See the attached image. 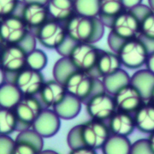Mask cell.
I'll use <instances>...</instances> for the list:
<instances>
[{
	"label": "cell",
	"instance_id": "38",
	"mask_svg": "<svg viewBox=\"0 0 154 154\" xmlns=\"http://www.w3.org/2000/svg\"><path fill=\"white\" fill-rule=\"evenodd\" d=\"M36 42L37 40L34 33L32 31H30L29 33L26 35V37L20 43V46H22L26 51V52H29L36 48Z\"/></svg>",
	"mask_w": 154,
	"mask_h": 154
},
{
	"label": "cell",
	"instance_id": "2",
	"mask_svg": "<svg viewBox=\"0 0 154 154\" xmlns=\"http://www.w3.org/2000/svg\"><path fill=\"white\" fill-rule=\"evenodd\" d=\"M109 28L107 43L116 52L123 42L140 35V16L134 9H125L112 21Z\"/></svg>",
	"mask_w": 154,
	"mask_h": 154
},
{
	"label": "cell",
	"instance_id": "46",
	"mask_svg": "<svg viewBox=\"0 0 154 154\" xmlns=\"http://www.w3.org/2000/svg\"><path fill=\"white\" fill-rule=\"evenodd\" d=\"M149 101H150V102H152V104H154V88H153V89H152V93H151V96H150V99H149Z\"/></svg>",
	"mask_w": 154,
	"mask_h": 154
},
{
	"label": "cell",
	"instance_id": "47",
	"mask_svg": "<svg viewBox=\"0 0 154 154\" xmlns=\"http://www.w3.org/2000/svg\"><path fill=\"white\" fill-rule=\"evenodd\" d=\"M148 4L151 9L154 10V0H148Z\"/></svg>",
	"mask_w": 154,
	"mask_h": 154
},
{
	"label": "cell",
	"instance_id": "3",
	"mask_svg": "<svg viewBox=\"0 0 154 154\" xmlns=\"http://www.w3.org/2000/svg\"><path fill=\"white\" fill-rule=\"evenodd\" d=\"M68 94L85 104L94 95L105 91L102 80L93 73L75 69L63 83Z\"/></svg>",
	"mask_w": 154,
	"mask_h": 154
},
{
	"label": "cell",
	"instance_id": "18",
	"mask_svg": "<svg viewBox=\"0 0 154 154\" xmlns=\"http://www.w3.org/2000/svg\"><path fill=\"white\" fill-rule=\"evenodd\" d=\"M108 128L111 134L128 137L136 129L134 116L130 113L116 110L108 119Z\"/></svg>",
	"mask_w": 154,
	"mask_h": 154
},
{
	"label": "cell",
	"instance_id": "5",
	"mask_svg": "<svg viewBox=\"0 0 154 154\" xmlns=\"http://www.w3.org/2000/svg\"><path fill=\"white\" fill-rule=\"evenodd\" d=\"M99 51L100 50L93 43L75 42L67 57L77 69L96 75L95 69Z\"/></svg>",
	"mask_w": 154,
	"mask_h": 154
},
{
	"label": "cell",
	"instance_id": "31",
	"mask_svg": "<svg viewBox=\"0 0 154 154\" xmlns=\"http://www.w3.org/2000/svg\"><path fill=\"white\" fill-rule=\"evenodd\" d=\"M14 140L28 143L33 145L35 148H37L40 152L43 150V146H44L43 138L32 128L20 131Z\"/></svg>",
	"mask_w": 154,
	"mask_h": 154
},
{
	"label": "cell",
	"instance_id": "36",
	"mask_svg": "<svg viewBox=\"0 0 154 154\" xmlns=\"http://www.w3.org/2000/svg\"><path fill=\"white\" fill-rule=\"evenodd\" d=\"M39 152L40 151L33 145L25 142L15 141V145L12 154H38Z\"/></svg>",
	"mask_w": 154,
	"mask_h": 154
},
{
	"label": "cell",
	"instance_id": "6",
	"mask_svg": "<svg viewBox=\"0 0 154 154\" xmlns=\"http://www.w3.org/2000/svg\"><path fill=\"white\" fill-rule=\"evenodd\" d=\"M30 30L19 14L0 19V42L5 45H20Z\"/></svg>",
	"mask_w": 154,
	"mask_h": 154
},
{
	"label": "cell",
	"instance_id": "37",
	"mask_svg": "<svg viewBox=\"0 0 154 154\" xmlns=\"http://www.w3.org/2000/svg\"><path fill=\"white\" fill-rule=\"evenodd\" d=\"M15 141L10 135H0V154H12Z\"/></svg>",
	"mask_w": 154,
	"mask_h": 154
},
{
	"label": "cell",
	"instance_id": "32",
	"mask_svg": "<svg viewBox=\"0 0 154 154\" xmlns=\"http://www.w3.org/2000/svg\"><path fill=\"white\" fill-rule=\"evenodd\" d=\"M98 2L99 0H74L76 14L93 17L97 16Z\"/></svg>",
	"mask_w": 154,
	"mask_h": 154
},
{
	"label": "cell",
	"instance_id": "22",
	"mask_svg": "<svg viewBox=\"0 0 154 154\" xmlns=\"http://www.w3.org/2000/svg\"><path fill=\"white\" fill-rule=\"evenodd\" d=\"M82 104L79 99L67 93L62 101L52 109L60 119L72 120L79 115L82 109Z\"/></svg>",
	"mask_w": 154,
	"mask_h": 154
},
{
	"label": "cell",
	"instance_id": "30",
	"mask_svg": "<svg viewBox=\"0 0 154 154\" xmlns=\"http://www.w3.org/2000/svg\"><path fill=\"white\" fill-rule=\"evenodd\" d=\"M48 64L47 54L41 49H33L27 52L26 56V67L34 70L42 71Z\"/></svg>",
	"mask_w": 154,
	"mask_h": 154
},
{
	"label": "cell",
	"instance_id": "48",
	"mask_svg": "<svg viewBox=\"0 0 154 154\" xmlns=\"http://www.w3.org/2000/svg\"><path fill=\"white\" fill-rule=\"evenodd\" d=\"M4 44L0 42V56H1V53H2V51H3V49H4Z\"/></svg>",
	"mask_w": 154,
	"mask_h": 154
},
{
	"label": "cell",
	"instance_id": "39",
	"mask_svg": "<svg viewBox=\"0 0 154 154\" xmlns=\"http://www.w3.org/2000/svg\"><path fill=\"white\" fill-rule=\"evenodd\" d=\"M69 154H97V150H94L92 148L84 146V147H80L78 149H73L70 150Z\"/></svg>",
	"mask_w": 154,
	"mask_h": 154
},
{
	"label": "cell",
	"instance_id": "35",
	"mask_svg": "<svg viewBox=\"0 0 154 154\" xmlns=\"http://www.w3.org/2000/svg\"><path fill=\"white\" fill-rule=\"evenodd\" d=\"M130 154H154L147 139H139L132 143Z\"/></svg>",
	"mask_w": 154,
	"mask_h": 154
},
{
	"label": "cell",
	"instance_id": "9",
	"mask_svg": "<svg viewBox=\"0 0 154 154\" xmlns=\"http://www.w3.org/2000/svg\"><path fill=\"white\" fill-rule=\"evenodd\" d=\"M85 105L87 113L91 119L103 122L108 121L117 110L114 96L106 91L94 95Z\"/></svg>",
	"mask_w": 154,
	"mask_h": 154
},
{
	"label": "cell",
	"instance_id": "23",
	"mask_svg": "<svg viewBox=\"0 0 154 154\" xmlns=\"http://www.w3.org/2000/svg\"><path fill=\"white\" fill-rule=\"evenodd\" d=\"M130 83L141 93L145 101H149L154 88V75L146 69H137L131 77Z\"/></svg>",
	"mask_w": 154,
	"mask_h": 154
},
{
	"label": "cell",
	"instance_id": "45",
	"mask_svg": "<svg viewBox=\"0 0 154 154\" xmlns=\"http://www.w3.org/2000/svg\"><path fill=\"white\" fill-rule=\"evenodd\" d=\"M38 154H60L53 150H42Z\"/></svg>",
	"mask_w": 154,
	"mask_h": 154
},
{
	"label": "cell",
	"instance_id": "4",
	"mask_svg": "<svg viewBox=\"0 0 154 154\" xmlns=\"http://www.w3.org/2000/svg\"><path fill=\"white\" fill-rule=\"evenodd\" d=\"M150 51L147 43L137 36L123 42L116 52L119 56L122 66L137 70L145 66Z\"/></svg>",
	"mask_w": 154,
	"mask_h": 154
},
{
	"label": "cell",
	"instance_id": "34",
	"mask_svg": "<svg viewBox=\"0 0 154 154\" xmlns=\"http://www.w3.org/2000/svg\"><path fill=\"white\" fill-rule=\"evenodd\" d=\"M21 0H0V19L18 13Z\"/></svg>",
	"mask_w": 154,
	"mask_h": 154
},
{
	"label": "cell",
	"instance_id": "25",
	"mask_svg": "<svg viewBox=\"0 0 154 154\" xmlns=\"http://www.w3.org/2000/svg\"><path fill=\"white\" fill-rule=\"evenodd\" d=\"M132 143L125 136L110 134L103 147V154H130Z\"/></svg>",
	"mask_w": 154,
	"mask_h": 154
},
{
	"label": "cell",
	"instance_id": "27",
	"mask_svg": "<svg viewBox=\"0 0 154 154\" xmlns=\"http://www.w3.org/2000/svg\"><path fill=\"white\" fill-rule=\"evenodd\" d=\"M22 97V93L13 82L5 81L0 86V107L14 109Z\"/></svg>",
	"mask_w": 154,
	"mask_h": 154
},
{
	"label": "cell",
	"instance_id": "40",
	"mask_svg": "<svg viewBox=\"0 0 154 154\" xmlns=\"http://www.w3.org/2000/svg\"><path fill=\"white\" fill-rule=\"evenodd\" d=\"M145 66H146V69L154 75V51H152L149 53Z\"/></svg>",
	"mask_w": 154,
	"mask_h": 154
},
{
	"label": "cell",
	"instance_id": "12",
	"mask_svg": "<svg viewBox=\"0 0 154 154\" xmlns=\"http://www.w3.org/2000/svg\"><path fill=\"white\" fill-rule=\"evenodd\" d=\"M26 51L20 45H5L0 56V66L7 79L26 67Z\"/></svg>",
	"mask_w": 154,
	"mask_h": 154
},
{
	"label": "cell",
	"instance_id": "41",
	"mask_svg": "<svg viewBox=\"0 0 154 154\" xmlns=\"http://www.w3.org/2000/svg\"><path fill=\"white\" fill-rule=\"evenodd\" d=\"M125 9H133L143 3V0H122Z\"/></svg>",
	"mask_w": 154,
	"mask_h": 154
},
{
	"label": "cell",
	"instance_id": "44",
	"mask_svg": "<svg viewBox=\"0 0 154 154\" xmlns=\"http://www.w3.org/2000/svg\"><path fill=\"white\" fill-rule=\"evenodd\" d=\"M48 0H22V2L23 3H30V2H34V3H41V4H44L46 5Z\"/></svg>",
	"mask_w": 154,
	"mask_h": 154
},
{
	"label": "cell",
	"instance_id": "8",
	"mask_svg": "<svg viewBox=\"0 0 154 154\" xmlns=\"http://www.w3.org/2000/svg\"><path fill=\"white\" fill-rule=\"evenodd\" d=\"M43 106L40 99L35 97H25L20 99L14 107V111L17 119V130L23 131L32 128V124L43 109Z\"/></svg>",
	"mask_w": 154,
	"mask_h": 154
},
{
	"label": "cell",
	"instance_id": "20",
	"mask_svg": "<svg viewBox=\"0 0 154 154\" xmlns=\"http://www.w3.org/2000/svg\"><path fill=\"white\" fill-rule=\"evenodd\" d=\"M46 7L49 18L63 23L76 14L74 0H48Z\"/></svg>",
	"mask_w": 154,
	"mask_h": 154
},
{
	"label": "cell",
	"instance_id": "16",
	"mask_svg": "<svg viewBox=\"0 0 154 154\" xmlns=\"http://www.w3.org/2000/svg\"><path fill=\"white\" fill-rule=\"evenodd\" d=\"M38 95L44 108H53L62 101L67 95V91L62 83L53 79L44 81Z\"/></svg>",
	"mask_w": 154,
	"mask_h": 154
},
{
	"label": "cell",
	"instance_id": "10",
	"mask_svg": "<svg viewBox=\"0 0 154 154\" xmlns=\"http://www.w3.org/2000/svg\"><path fill=\"white\" fill-rule=\"evenodd\" d=\"M6 81L13 82L23 96L35 97L39 94L45 80L42 71L25 67Z\"/></svg>",
	"mask_w": 154,
	"mask_h": 154
},
{
	"label": "cell",
	"instance_id": "42",
	"mask_svg": "<svg viewBox=\"0 0 154 154\" xmlns=\"http://www.w3.org/2000/svg\"><path fill=\"white\" fill-rule=\"evenodd\" d=\"M6 80H7L6 73L5 72V70H4V69L1 68V66H0V86H2Z\"/></svg>",
	"mask_w": 154,
	"mask_h": 154
},
{
	"label": "cell",
	"instance_id": "11",
	"mask_svg": "<svg viewBox=\"0 0 154 154\" xmlns=\"http://www.w3.org/2000/svg\"><path fill=\"white\" fill-rule=\"evenodd\" d=\"M110 134L108 125L103 121L91 119L81 124L82 140L87 147L94 150L101 149Z\"/></svg>",
	"mask_w": 154,
	"mask_h": 154
},
{
	"label": "cell",
	"instance_id": "17",
	"mask_svg": "<svg viewBox=\"0 0 154 154\" xmlns=\"http://www.w3.org/2000/svg\"><path fill=\"white\" fill-rule=\"evenodd\" d=\"M140 16V37L147 43L150 51H154V10L141 4L133 8ZM150 51V52H151Z\"/></svg>",
	"mask_w": 154,
	"mask_h": 154
},
{
	"label": "cell",
	"instance_id": "13",
	"mask_svg": "<svg viewBox=\"0 0 154 154\" xmlns=\"http://www.w3.org/2000/svg\"><path fill=\"white\" fill-rule=\"evenodd\" d=\"M22 1V0H21ZM30 31L33 32L49 19L46 5L41 3L21 2L18 13Z\"/></svg>",
	"mask_w": 154,
	"mask_h": 154
},
{
	"label": "cell",
	"instance_id": "15",
	"mask_svg": "<svg viewBox=\"0 0 154 154\" xmlns=\"http://www.w3.org/2000/svg\"><path fill=\"white\" fill-rule=\"evenodd\" d=\"M60 118L52 108H43L32 125L36 133L43 139L56 135L60 129Z\"/></svg>",
	"mask_w": 154,
	"mask_h": 154
},
{
	"label": "cell",
	"instance_id": "1",
	"mask_svg": "<svg viewBox=\"0 0 154 154\" xmlns=\"http://www.w3.org/2000/svg\"><path fill=\"white\" fill-rule=\"evenodd\" d=\"M67 36L74 42L96 43L105 33V25L97 16L75 14L64 23Z\"/></svg>",
	"mask_w": 154,
	"mask_h": 154
},
{
	"label": "cell",
	"instance_id": "26",
	"mask_svg": "<svg viewBox=\"0 0 154 154\" xmlns=\"http://www.w3.org/2000/svg\"><path fill=\"white\" fill-rule=\"evenodd\" d=\"M105 91L114 96L121 88L130 83L131 77L125 70L120 69L116 72L101 79Z\"/></svg>",
	"mask_w": 154,
	"mask_h": 154
},
{
	"label": "cell",
	"instance_id": "28",
	"mask_svg": "<svg viewBox=\"0 0 154 154\" xmlns=\"http://www.w3.org/2000/svg\"><path fill=\"white\" fill-rule=\"evenodd\" d=\"M17 130V119L14 109L0 107V135H10Z\"/></svg>",
	"mask_w": 154,
	"mask_h": 154
},
{
	"label": "cell",
	"instance_id": "21",
	"mask_svg": "<svg viewBox=\"0 0 154 154\" xmlns=\"http://www.w3.org/2000/svg\"><path fill=\"white\" fill-rule=\"evenodd\" d=\"M134 118L135 127L143 134L154 132V104L152 102L143 103L134 113Z\"/></svg>",
	"mask_w": 154,
	"mask_h": 154
},
{
	"label": "cell",
	"instance_id": "7",
	"mask_svg": "<svg viewBox=\"0 0 154 154\" xmlns=\"http://www.w3.org/2000/svg\"><path fill=\"white\" fill-rule=\"evenodd\" d=\"M32 32L37 42L46 49L56 50L67 38L64 23L51 18Z\"/></svg>",
	"mask_w": 154,
	"mask_h": 154
},
{
	"label": "cell",
	"instance_id": "19",
	"mask_svg": "<svg viewBox=\"0 0 154 154\" xmlns=\"http://www.w3.org/2000/svg\"><path fill=\"white\" fill-rule=\"evenodd\" d=\"M121 67L122 63L116 52L100 50L95 69V73L98 78L109 76L119 70Z\"/></svg>",
	"mask_w": 154,
	"mask_h": 154
},
{
	"label": "cell",
	"instance_id": "24",
	"mask_svg": "<svg viewBox=\"0 0 154 154\" xmlns=\"http://www.w3.org/2000/svg\"><path fill=\"white\" fill-rule=\"evenodd\" d=\"M124 10L125 7L122 0H99L97 17L106 27L109 28L112 21Z\"/></svg>",
	"mask_w": 154,
	"mask_h": 154
},
{
	"label": "cell",
	"instance_id": "43",
	"mask_svg": "<svg viewBox=\"0 0 154 154\" xmlns=\"http://www.w3.org/2000/svg\"><path fill=\"white\" fill-rule=\"evenodd\" d=\"M148 141H149V143H150V145H151L152 151L154 152V132L153 133H152V134H150V136H149V138H148Z\"/></svg>",
	"mask_w": 154,
	"mask_h": 154
},
{
	"label": "cell",
	"instance_id": "29",
	"mask_svg": "<svg viewBox=\"0 0 154 154\" xmlns=\"http://www.w3.org/2000/svg\"><path fill=\"white\" fill-rule=\"evenodd\" d=\"M77 69L68 57H61L60 60H58L52 69V75L55 80L64 83L66 79L75 70Z\"/></svg>",
	"mask_w": 154,
	"mask_h": 154
},
{
	"label": "cell",
	"instance_id": "33",
	"mask_svg": "<svg viewBox=\"0 0 154 154\" xmlns=\"http://www.w3.org/2000/svg\"><path fill=\"white\" fill-rule=\"evenodd\" d=\"M67 143L70 150L85 146L81 135V125H75L69 130L67 135Z\"/></svg>",
	"mask_w": 154,
	"mask_h": 154
},
{
	"label": "cell",
	"instance_id": "14",
	"mask_svg": "<svg viewBox=\"0 0 154 154\" xmlns=\"http://www.w3.org/2000/svg\"><path fill=\"white\" fill-rule=\"evenodd\" d=\"M117 110L134 114L145 100L141 93L131 84H127L121 88L114 95Z\"/></svg>",
	"mask_w": 154,
	"mask_h": 154
}]
</instances>
